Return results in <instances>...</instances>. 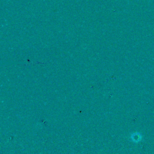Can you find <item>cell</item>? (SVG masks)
<instances>
[{
    "mask_svg": "<svg viewBox=\"0 0 154 154\" xmlns=\"http://www.w3.org/2000/svg\"><path fill=\"white\" fill-rule=\"evenodd\" d=\"M140 135L139 134H134L131 136V139L135 142H137L140 140Z\"/></svg>",
    "mask_w": 154,
    "mask_h": 154,
    "instance_id": "obj_1",
    "label": "cell"
}]
</instances>
